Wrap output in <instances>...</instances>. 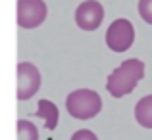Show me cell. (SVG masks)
<instances>
[{"instance_id": "1", "label": "cell", "mask_w": 152, "mask_h": 140, "mask_svg": "<svg viewBox=\"0 0 152 140\" xmlns=\"http://www.w3.org/2000/svg\"><path fill=\"white\" fill-rule=\"evenodd\" d=\"M145 77V62L139 58L125 59L118 69L112 71V75L106 81V90L114 98H123L125 94H131L137 83Z\"/></svg>"}, {"instance_id": "2", "label": "cell", "mask_w": 152, "mask_h": 140, "mask_svg": "<svg viewBox=\"0 0 152 140\" xmlns=\"http://www.w3.org/2000/svg\"><path fill=\"white\" fill-rule=\"evenodd\" d=\"M66 107H67L71 117L87 121V119H93L102 110V100L94 90L79 88V90H73V92L67 96Z\"/></svg>"}, {"instance_id": "3", "label": "cell", "mask_w": 152, "mask_h": 140, "mask_svg": "<svg viewBox=\"0 0 152 140\" xmlns=\"http://www.w3.org/2000/svg\"><path fill=\"white\" fill-rule=\"evenodd\" d=\"M135 41V29L129 19H115L106 31V44L114 52L129 50Z\"/></svg>"}, {"instance_id": "4", "label": "cell", "mask_w": 152, "mask_h": 140, "mask_svg": "<svg viewBox=\"0 0 152 140\" xmlns=\"http://www.w3.org/2000/svg\"><path fill=\"white\" fill-rule=\"evenodd\" d=\"M45 0H18V25L23 29H35L46 19Z\"/></svg>"}, {"instance_id": "5", "label": "cell", "mask_w": 152, "mask_h": 140, "mask_svg": "<svg viewBox=\"0 0 152 140\" xmlns=\"http://www.w3.org/2000/svg\"><path fill=\"white\" fill-rule=\"evenodd\" d=\"M41 86V73L33 63L21 62L18 65V98L27 100L37 94Z\"/></svg>"}, {"instance_id": "6", "label": "cell", "mask_w": 152, "mask_h": 140, "mask_svg": "<svg viewBox=\"0 0 152 140\" xmlns=\"http://www.w3.org/2000/svg\"><path fill=\"white\" fill-rule=\"evenodd\" d=\"M104 19V8L98 0H85L75 10V23L83 31H94Z\"/></svg>"}, {"instance_id": "7", "label": "cell", "mask_w": 152, "mask_h": 140, "mask_svg": "<svg viewBox=\"0 0 152 140\" xmlns=\"http://www.w3.org/2000/svg\"><path fill=\"white\" fill-rule=\"evenodd\" d=\"M135 119L145 129H152V94L145 96L135 106Z\"/></svg>"}, {"instance_id": "8", "label": "cell", "mask_w": 152, "mask_h": 140, "mask_svg": "<svg viewBox=\"0 0 152 140\" xmlns=\"http://www.w3.org/2000/svg\"><path fill=\"white\" fill-rule=\"evenodd\" d=\"M35 115L41 119H45V127L48 131H54L58 125V107L48 100H41L39 102V110L35 111Z\"/></svg>"}, {"instance_id": "9", "label": "cell", "mask_w": 152, "mask_h": 140, "mask_svg": "<svg viewBox=\"0 0 152 140\" xmlns=\"http://www.w3.org/2000/svg\"><path fill=\"white\" fill-rule=\"evenodd\" d=\"M18 140H39V131L33 123L19 119L18 121Z\"/></svg>"}, {"instance_id": "10", "label": "cell", "mask_w": 152, "mask_h": 140, "mask_svg": "<svg viewBox=\"0 0 152 140\" xmlns=\"http://www.w3.org/2000/svg\"><path fill=\"white\" fill-rule=\"evenodd\" d=\"M139 14L146 23L152 25V0H139Z\"/></svg>"}, {"instance_id": "11", "label": "cell", "mask_w": 152, "mask_h": 140, "mask_svg": "<svg viewBox=\"0 0 152 140\" xmlns=\"http://www.w3.org/2000/svg\"><path fill=\"white\" fill-rule=\"evenodd\" d=\"M71 140H98V138H96V134H94L93 131L83 129V131H77V133L71 136Z\"/></svg>"}]
</instances>
